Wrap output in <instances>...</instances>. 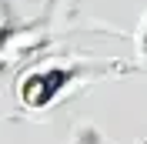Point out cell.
<instances>
[{"label": "cell", "instance_id": "obj_1", "mask_svg": "<svg viewBox=\"0 0 147 144\" xmlns=\"http://www.w3.org/2000/svg\"><path fill=\"white\" fill-rule=\"evenodd\" d=\"M70 81V71H40V74H30L24 87H20V97L27 107H47L50 97Z\"/></svg>", "mask_w": 147, "mask_h": 144}, {"label": "cell", "instance_id": "obj_2", "mask_svg": "<svg viewBox=\"0 0 147 144\" xmlns=\"http://www.w3.org/2000/svg\"><path fill=\"white\" fill-rule=\"evenodd\" d=\"M7 34V20H3V14H0V37Z\"/></svg>", "mask_w": 147, "mask_h": 144}, {"label": "cell", "instance_id": "obj_3", "mask_svg": "<svg viewBox=\"0 0 147 144\" xmlns=\"http://www.w3.org/2000/svg\"><path fill=\"white\" fill-rule=\"evenodd\" d=\"M0 67H3V50H0Z\"/></svg>", "mask_w": 147, "mask_h": 144}]
</instances>
